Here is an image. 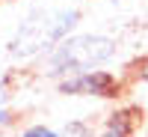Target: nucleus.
Listing matches in <instances>:
<instances>
[{"instance_id": "1", "label": "nucleus", "mask_w": 148, "mask_h": 137, "mask_svg": "<svg viewBox=\"0 0 148 137\" xmlns=\"http://www.w3.org/2000/svg\"><path fill=\"white\" fill-rule=\"evenodd\" d=\"M113 57H119L116 39L101 36V33H71L51 54L42 57V72H45V78L62 81V78H71V74L101 69Z\"/></svg>"}, {"instance_id": "2", "label": "nucleus", "mask_w": 148, "mask_h": 137, "mask_svg": "<svg viewBox=\"0 0 148 137\" xmlns=\"http://www.w3.org/2000/svg\"><path fill=\"white\" fill-rule=\"evenodd\" d=\"M80 12L77 9H36L21 21L18 33L9 42V54L27 63V60H39L51 54L53 48L68 39L71 30L77 27Z\"/></svg>"}, {"instance_id": "3", "label": "nucleus", "mask_w": 148, "mask_h": 137, "mask_svg": "<svg viewBox=\"0 0 148 137\" xmlns=\"http://www.w3.org/2000/svg\"><path fill=\"white\" fill-rule=\"evenodd\" d=\"M56 90L62 95H95V98H113L121 90V81L107 69H92L83 74H71V78L56 81Z\"/></svg>"}, {"instance_id": "4", "label": "nucleus", "mask_w": 148, "mask_h": 137, "mask_svg": "<svg viewBox=\"0 0 148 137\" xmlns=\"http://www.w3.org/2000/svg\"><path fill=\"white\" fill-rule=\"evenodd\" d=\"M133 134V113L130 110H116L104 119L98 137H130Z\"/></svg>"}, {"instance_id": "5", "label": "nucleus", "mask_w": 148, "mask_h": 137, "mask_svg": "<svg viewBox=\"0 0 148 137\" xmlns=\"http://www.w3.org/2000/svg\"><path fill=\"white\" fill-rule=\"evenodd\" d=\"M62 137H98V131H92V125L83 119H71L62 128Z\"/></svg>"}, {"instance_id": "6", "label": "nucleus", "mask_w": 148, "mask_h": 137, "mask_svg": "<svg viewBox=\"0 0 148 137\" xmlns=\"http://www.w3.org/2000/svg\"><path fill=\"white\" fill-rule=\"evenodd\" d=\"M21 137H62V131L47 128V125H42V122H36V125H27V128H24Z\"/></svg>"}, {"instance_id": "7", "label": "nucleus", "mask_w": 148, "mask_h": 137, "mask_svg": "<svg viewBox=\"0 0 148 137\" xmlns=\"http://www.w3.org/2000/svg\"><path fill=\"white\" fill-rule=\"evenodd\" d=\"M15 122V113H12V107H6V104H0V128H6V125H12Z\"/></svg>"}, {"instance_id": "8", "label": "nucleus", "mask_w": 148, "mask_h": 137, "mask_svg": "<svg viewBox=\"0 0 148 137\" xmlns=\"http://www.w3.org/2000/svg\"><path fill=\"white\" fill-rule=\"evenodd\" d=\"M139 78H142V81H148V57L139 63Z\"/></svg>"}]
</instances>
